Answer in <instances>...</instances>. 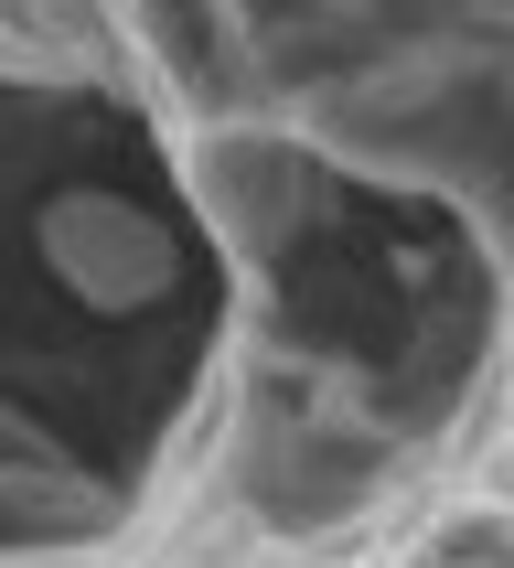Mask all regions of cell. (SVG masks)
I'll return each instance as SVG.
<instances>
[{
  "mask_svg": "<svg viewBox=\"0 0 514 568\" xmlns=\"http://www.w3.org/2000/svg\"><path fill=\"white\" fill-rule=\"evenodd\" d=\"M32 257H43V280L75 290L86 312H151V301H172V280H183V225L161 215L151 193L64 183V193H43V215H32Z\"/></svg>",
  "mask_w": 514,
  "mask_h": 568,
  "instance_id": "cell-1",
  "label": "cell"
}]
</instances>
